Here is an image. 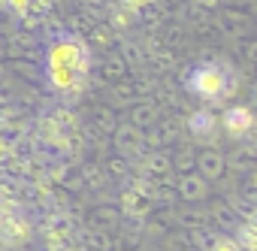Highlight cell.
I'll return each instance as SVG.
<instances>
[{
    "mask_svg": "<svg viewBox=\"0 0 257 251\" xmlns=\"http://www.w3.org/2000/svg\"><path fill=\"white\" fill-rule=\"evenodd\" d=\"M212 128H215V118H212L209 112H197V115L191 118V131H194V137H206V134H212Z\"/></svg>",
    "mask_w": 257,
    "mask_h": 251,
    "instance_id": "obj_4",
    "label": "cell"
},
{
    "mask_svg": "<svg viewBox=\"0 0 257 251\" xmlns=\"http://www.w3.org/2000/svg\"><path fill=\"white\" fill-rule=\"evenodd\" d=\"M185 85L194 97H200L206 103H221V100L230 97V91L236 85V76L218 61H200L188 70Z\"/></svg>",
    "mask_w": 257,
    "mask_h": 251,
    "instance_id": "obj_2",
    "label": "cell"
},
{
    "mask_svg": "<svg viewBox=\"0 0 257 251\" xmlns=\"http://www.w3.org/2000/svg\"><path fill=\"white\" fill-rule=\"evenodd\" d=\"M91 55L85 43L73 34H61L46 49V79L58 94H79L82 82L88 79Z\"/></svg>",
    "mask_w": 257,
    "mask_h": 251,
    "instance_id": "obj_1",
    "label": "cell"
},
{
    "mask_svg": "<svg viewBox=\"0 0 257 251\" xmlns=\"http://www.w3.org/2000/svg\"><path fill=\"white\" fill-rule=\"evenodd\" d=\"M251 124H254V118H251V112H248V109H242V106H236V109H227V112H224V128H227L230 134H236V137L251 134Z\"/></svg>",
    "mask_w": 257,
    "mask_h": 251,
    "instance_id": "obj_3",
    "label": "cell"
}]
</instances>
